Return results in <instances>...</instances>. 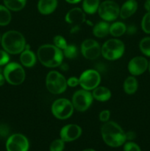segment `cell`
<instances>
[{"label": "cell", "mask_w": 150, "mask_h": 151, "mask_svg": "<svg viewBox=\"0 0 150 151\" xmlns=\"http://www.w3.org/2000/svg\"><path fill=\"white\" fill-rule=\"evenodd\" d=\"M63 55L66 58L69 59H73L77 55V49L76 46L73 44H69L63 50Z\"/></svg>", "instance_id": "27"}, {"label": "cell", "mask_w": 150, "mask_h": 151, "mask_svg": "<svg viewBox=\"0 0 150 151\" xmlns=\"http://www.w3.org/2000/svg\"><path fill=\"white\" fill-rule=\"evenodd\" d=\"M73 104L71 102L65 98L55 100L51 106V112L56 118L59 119H66L71 117L74 112Z\"/></svg>", "instance_id": "7"}, {"label": "cell", "mask_w": 150, "mask_h": 151, "mask_svg": "<svg viewBox=\"0 0 150 151\" xmlns=\"http://www.w3.org/2000/svg\"><path fill=\"white\" fill-rule=\"evenodd\" d=\"M144 8L147 12H150V0H146L144 3Z\"/></svg>", "instance_id": "39"}, {"label": "cell", "mask_w": 150, "mask_h": 151, "mask_svg": "<svg viewBox=\"0 0 150 151\" xmlns=\"http://www.w3.org/2000/svg\"><path fill=\"white\" fill-rule=\"evenodd\" d=\"M93 95L89 91L85 89L78 90L72 97V104L78 111H85L91 106L93 102Z\"/></svg>", "instance_id": "9"}, {"label": "cell", "mask_w": 150, "mask_h": 151, "mask_svg": "<svg viewBox=\"0 0 150 151\" xmlns=\"http://www.w3.org/2000/svg\"><path fill=\"white\" fill-rule=\"evenodd\" d=\"M138 81L133 76L128 77L124 83V89L127 94H135L138 89Z\"/></svg>", "instance_id": "20"}, {"label": "cell", "mask_w": 150, "mask_h": 151, "mask_svg": "<svg viewBox=\"0 0 150 151\" xmlns=\"http://www.w3.org/2000/svg\"><path fill=\"white\" fill-rule=\"evenodd\" d=\"M110 26L105 21L98 22L93 28V33L97 38H104L110 33Z\"/></svg>", "instance_id": "19"}, {"label": "cell", "mask_w": 150, "mask_h": 151, "mask_svg": "<svg viewBox=\"0 0 150 151\" xmlns=\"http://www.w3.org/2000/svg\"><path fill=\"white\" fill-rule=\"evenodd\" d=\"M82 134V128L75 124H69L63 127L60 131V139L65 142H70L76 140Z\"/></svg>", "instance_id": "12"}, {"label": "cell", "mask_w": 150, "mask_h": 151, "mask_svg": "<svg viewBox=\"0 0 150 151\" xmlns=\"http://www.w3.org/2000/svg\"><path fill=\"white\" fill-rule=\"evenodd\" d=\"M103 141L112 147H119L126 141V134L120 125L113 121L104 122L101 128Z\"/></svg>", "instance_id": "1"}, {"label": "cell", "mask_w": 150, "mask_h": 151, "mask_svg": "<svg viewBox=\"0 0 150 151\" xmlns=\"http://www.w3.org/2000/svg\"><path fill=\"white\" fill-rule=\"evenodd\" d=\"M99 43L93 39H86L81 44V51L84 50H86V49L90 48V47H93V46H95L96 44H98Z\"/></svg>", "instance_id": "32"}, {"label": "cell", "mask_w": 150, "mask_h": 151, "mask_svg": "<svg viewBox=\"0 0 150 151\" xmlns=\"http://www.w3.org/2000/svg\"><path fill=\"white\" fill-rule=\"evenodd\" d=\"M148 68H149V72H150V61H149V66H148Z\"/></svg>", "instance_id": "44"}, {"label": "cell", "mask_w": 150, "mask_h": 151, "mask_svg": "<svg viewBox=\"0 0 150 151\" xmlns=\"http://www.w3.org/2000/svg\"><path fill=\"white\" fill-rule=\"evenodd\" d=\"M137 31V28L135 25H129L128 27H126V32H127L129 35H133Z\"/></svg>", "instance_id": "37"}, {"label": "cell", "mask_w": 150, "mask_h": 151, "mask_svg": "<svg viewBox=\"0 0 150 151\" xmlns=\"http://www.w3.org/2000/svg\"><path fill=\"white\" fill-rule=\"evenodd\" d=\"M46 86L51 94H61L67 88V80L57 71H51L47 74L46 78Z\"/></svg>", "instance_id": "5"}, {"label": "cell", "mask_w": 150, "mask_h": 151, "mask_svg": "<svg viewBox=\"0 0 150 151\" xmlns=\"http://www.w3.org/2000/svg\"><path fill=\"white\" fill-rule=\"evenodd\" d=\"M11 21V13L5 6L0 5V26H6Z\"/></svg>", "instance_id": "25"}, {"label": "cell", "mask_w": 150, "mask_h": 151, "mask_svg": "<svg viewBox=\"0 0 150 151\" xmlns=\"http://www.w3.org/2000/svg\"><path fill=\"white\" fill-rule=\"evenodd\" d=\"M54 45L60 50H64L67 47V41L62 35H56L54 38Z\"/></svg>", "instance_id": "30"}, {"label": "cell", "mask_w": 150, "mask_h": 151, "mask_svg": "<svg viewBox=\"0 0 150 151\" xmlns=\"http://www.w3.org/2000/svg\"><path fill=\"white\" fill-rule=\"evenodd\" d=\"M66 1L70 4H76V3H79L81 0H66Z\"/></svg>", "instance_id": "42"}, {"label": "cell", "mask_w": 150, "mask_h": 151, "mask_svg": "<svg viewBox=\"0 0 150 151\" xmlns=\"http://www.w3.org/2000/svg\"><path fill=\"white\" fill-rule=\"evenodd\" d=\"M138 9V2L136 0H127L120 8L119 16L123 19H126L132 16Z\"/></svg>", "instance_id": "15"}, {"label": "cell", "mask_w": 150, "mask_h": 151, "mask_svg": "<svg viewBox=\"0 0 150 151\" xmlns=\"http://www.w3.org/2000/svg\"><path fill=\"white\" fill-rule=\"evenodd\" d=\"M65 147V142L61 139H57L51 143L49 151H63Z\"/></svg>", "instance_id": "28"}, {"label": "cell", "mask_w": 150, "mask_h": 151, "mask_svg": "<svg viewBox=\"0 0 150 151\" xmlns=\"http://www.w3.org/2000/svg\"><path fill=\"white\" fill-rule=\"evenodd\" d=\"M57 0H39L38 10L43 15L51 14L57 8Z\"/></svg>", "instance_id": "16"}, {"label": "cell", "mask_w": 150, "mask_h": 151, "mask_svg": "<svg viewBox=\"0 0 150 151\" xmlns=\"http://www.w3.org/2000/svg\"><path fill=\"white\" fill-rule=\"evenodd\" d=\"M60 69H61L63 71H67L68 69H69V66H68V64H66V63H62L60 65Z\"/></svg>", "instance_id": "40"}, {"label": "cell", "mask_w": 150, "mask_h": 151, "mask_svg": "<svg viewBox=\"0 0 150 151\" xmlns=\"http://www.w3.org/2000/svg\"><path fill=\"white\" fill-rule=\"evenodd\" d=\"M5 81L13 86L21 84L25 80V72L19 63L12 62L5 66L3 72Z\"/></svg>", "instance_id": "6"}, {"label": "cell", "mask_w": 150, "mask_h": 151, "mask_svg": "<svg viewBox=\"0 0 150 151\" xmlns=\"http://www.w3.org/2000/svg\"><path fill=\"white\" fill-rule=\"evenodd\" d=\"M67 85L70 87L77 86L78 85H79V78H75V77H71L67 80Z\"/></svg>", "instance_id": "36"}, {"label": "cell", "mask_w": 150, "mask_h": 151, "mask_svg": "<svg viewBox=\"0 0 150 151\" xmlns=\"http://www.w3.org/2000/svg\"><path fill=\"white\" fill-rule=\"evenodd\" d=\"M110 116V111L108 110H104L100 112L99 114V119L101 122H106L109 120Z\"/></svg>", "instance_id": "35"}, {"label": "cell", "mask_w": 150, "mask_h": 151, "mask_svg": "<svg viewBox=\"0 0 150 151\" xmlns=\"http://www.w3.org/2000/svg\"><path fill=\"white\" fill-rule=\"evenodd\" d=\"M93 97L100 102H105L111 97V91L107 87L97 86L93 91Z\"/></svg>", "instance_id": "17"}, {"label": "cell", "mask_w": 150, "mask_h": 151, "mask_svg": "<svg viewBox=\"0 0 150 151\" xmlns=\"http://www.w3.org/2000/svg\"><path fill=\"white\" fill-rule=\"evenodd\" d=\"M139 48L143 54L150 57V37H146L141 40L139 44Z\"/></svg>", "instance_id": "26"}, {"label": "cell", "mask_w": 150, "mask_h": 151, "mask_svg": "<svg viewBox=\"0 0 150 151\" xmlns=\"http://www.w3.org/2000/svg\"><path fill=\"white\" fill-rule=\"evenodd\" d=\"M10 60L9 55L6 51L0 50V66H3L7 63Z\"/></svg>", "instance_id": "33"}, {"label": "cell", "mask_w": 150, "mask_h": 151, "mask_svg": "<svg viewBox=\"0 0 150 151\" xmlns=\"http://www.w3.org/2000/svg\"><path fill=\"white\" fill-rule=\"evenodd\" d=\"M4 81H5V78H4V75H2L1 73H0V86L4 85Z\"/></svg>", "instance_id": "41"}, {"label": "cell", "mask_w": 150, "mask_h": 151, "mask_svg": "<svg viewBox=\"0 0 150 151\" xmlns=\"http://www.w3.org/2000/svg\"><path fill=\"white\" fill-rule=\"evenodd\" d=\"M99 16L105 22H113L118 18L120 13L119 4L112 0H106L99 4L98 8Z\"/></svg>", "instance_id": "8"}, {"label": "cell", "mask_w": 150, "mask_h": 151, "mask_svg": "<svg viewBox=\"0 0 150 151\" xmlns=\"http://www.w3.org/2000/svg\"><path fill=\"white\" fill-rule=\"evenodd\" d=\"M79 85L83 89L93 90L99 86L101 81L99 73L94 69H88L82 72L79 78Z\"/></svg>", "instance_id": "10"}, {"label": "cell", "mask_w": 150, "mask_h": 151, "mask_svg": "<svg viewBox=\"0 0 150 151\" xmlns=\"http://www.w3.org/2000/svg\"><path fill=\"white\" fill-rule=\"evenodd\" d=\"M124 50V44L121 40L112 38L103 44L101 48V54L107 60H115L123 55Z\"/></svg>", "instance_id": "4"}, {"label": "cell", "mask_w": 150, "mask_h": 151, "mask_svg": "<svg viewBox=\"0 0 150 151\" xmlns=\"http://www.w3.org/2000/svg\"><path fill=\"white\" fill-rule=\"evenodd\" d=\"M100 4V0H83L82 8L85 13L94 14L98 10Z\"/></svg>", "instance_id": "21"}, {"label": "cell", "mask_w": 150, "mask_h": 151, "mask_svg": "<svg viewBox=\"0 0 150 151\" xmlns=\"http://www.w3.org/2000/svg\"><path fill=\"white\" fill-rule=\"evenodd\" d=\"M126 26L123 22H114L110 26V33L114 37L121 36L126 32Z\"/></svg>", "instance_id": "22"}, {"label": "cell", "mask_w": 150, "mask_h": 151, "mask_svg": "<svg viewBox=\"0 0 150 151\" xmlns=\"http://www.w3.org/2000/svg\"><path fill=\"white\" fill-rule=\"evenodd\" d=\"M124 151H141L139 146L133 142H128L124 145Z\"/></svg>", "instance_id": "31"}, {"label": "cell", "mask_w": 150, "mask_h": 151, "mask_svg": "<svg viewBox=\"0 0 150 151\" xmlns=\"http://www.w3.org/2000/svg\"><path fill=\"white\" fill-rule=\"evenodd\" d=\"M149 63L146 58L137 56L131 59L128 64V70L129 73L134 76L142 75L148 69Z\"/></svg>", "instance_id": "13"}, {"label": "cell", "mask_w": 150, "mask_h": 151, "mask_svg": "<svg viewBox=\"0 0 150 151\" xmlns=\"http://www.w3.org/2000/svg\"><path fill=\"white\" fill-rule=\"evenodd\" d=\"M82 54L85 58L89 59V60H94L97 58L101 54V47L99 44H96L95 46L86 49V50H82Z\"/></svg>", "instance_id": "23"}, {"label": "cell", "mask_w": 150, "mask_h": 151, "mask_svg": "<svg viewBox=\"0 0 150 151\" xmlns=\"http://www.w3.org/2000/svg\"><path fill=\"white\" fill-rule=\"evenodd\" d=\"M141 27L144 32L150 34V12H147L143 17Z\"/></svg>", "instance_id": "29"}, {"label": "cell", "mask_w": 150, "mask_h": 151, "mask_svg": "<svg viewBox=\"0 0 150 151\" xmlns=\"http://www.w3.org/2000/svg\"><path fill=\"white\" fill-rule=\"evenodd\" d=\"M29 143L27 138L21 134H15L8 137L6 142L7 151H28Z\"/></svg>", "instance_id": "11"}, {"label": "cell", "mask_w": 150, "mask_h": 151, "mask_svg": "<svg viewBox=\"0 0 150 151\" xmlns=\"http://www.w3.org/2000/svg\"><path fill=\"white\" fill-rule=\"evenodd\" d=\"M20 61L26 67H32L36 63V56L30 50H24L20 56Z\"/></svg>", "instance_id": "18"}, {"label": "cell", "mask_w": 150, "mask_h": 151, "mask_svg": "<svg viewBox=\"0 0 150 151\" xmlns=\"http://www.w3.org/2000/svg\"><path fill=\"white\" fill-rule=\"evenodd\" d=\"M82 151H96V150H94V149L88 148V149H85V150H82Z\"/></svg>", "instance_id": "43"}, {"label": "cell", "mask_w": 150, "mask_h": 151, "mask_svg": "<svg viewBox=\"0 0 150 151\" xmlns=\"http://www.w3.org/2000/svg\"><path fill=\"white\" fill-rule=\"evenodd\" d=\"M1 42L4 51L13 55L21 53L26 47V41L24 35L16 30L6 32L1 38Z\"/></svg>", "instance_id": "3"}, {"label": "cell", "mask_w": 150, "mask_h": 151, "mask_svg": "<svg viewBox=\"0 0 150 151\" xmlns=\"http://www.w3.org/2000/svg\"><path fill=\"white\" fill-rule=\"evenodd\" d=\"M37 56L44 66L49 68L60 66L63 63V53L61 50L52 44H44L38 48Z\"/></svg>", "instance_id": "2"}, {"label": "cell", "mask_w": 150, "mask_h": 151, "mask_svg": "<svg viewBox=\"0 0 150 151\" xmlns=\"http://www.w3.org/2000/svg\"><path fill=\"white\" fill-rule=\"evenodd\" d=\"M125 134H126V139L129 141H132L136 137V134L134 131H128L127 133H125Z\"/></svg>", "instance_id": "38"}, {"label": "cell", "mask_w": 150, "mask_h": 151, "mask_svg": "<svg viewBox=\"0 0 150 151\" xmlns=\"http://www.w3.org/2000/svg\"><path fill=\"white\" fill-rule=\"evenodd\" d=\"M66 21L73 27H79L85 21V13L79 7L72 8L66 13Z\"/></svg>", "instance_id": "14"}, {"label": "cell", "mask_w": 150, "mask_h": 151, "mask_svg": "<svg viewBox=\"0 0 150 151\" xmlns=\"http://www.w3.org/2000/svg\"><path fill=\"white\" fill-rule=\"evenodd\" d=\"M1 36H0V42H1Z\"/></svg>", "instance_id": "45"}, {"label": "cell", "mask_w": 150, "mask_h": 151, "mask_svg": "<svg viewBox=\"0 0 150 151\" xmlns=\"http://www.w3.org/2000/svg\"><path fill=\"white\" fill-rule=\"evenodd\" d=\"M6 7L13 11H19L25 7L26 0H3Z\"/></svg>", "instance_id": "24"}, {"label": "cell", "mask_w": 150, "mask_h": 151, "mask_svg": "<svg viewBox=\"0 0 150 151\" xmlns=\"http://www.w3.org/2000/svg\"><path fill=\"white\" fill-rule=\"evenodd\" d=\"M10 134V128L6 124H0V138H5Z\"/></svg>", "instance_id": "34"}]
</instances>
